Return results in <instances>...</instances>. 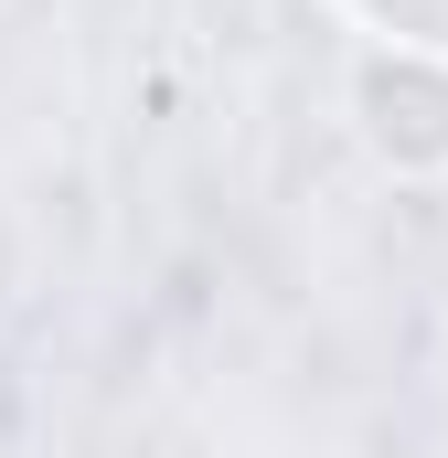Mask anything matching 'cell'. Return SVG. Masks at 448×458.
<instances>
[{
	"instance_id": "6da1fadb",
	"label": "cell",
	"mask_w": 448,
	"mask_h": 458,
	"mask_svg": "<svg viewBox=\"0 0 448 458\" xmlns=\"http://www.w3.org/2000/svg\"><path fill=\"white\" fill-rule=\"evenodd\" d=\"M352 107H363V139H374L395 171H438V160H448V64H438V54L384 43V54L363 64Z\"/></svg>"
},
{
	"instance_id": "7a4b0ae2",
	"label": "cell",
	"mask_w": 448,
	"mask_h": 458,
	"mask_svg": "<svg viewBox=\"0 0 448 458\" xmlns=\"http://www.w3.org/2000/svg\"><path fill=\"white\" fill-rule=\"evenodd\" d=\"M341 11H363L384 43H406V54H438V64H448V0H341Z\"/></svg>"
}]
</instances>
